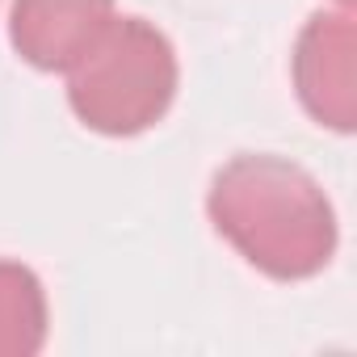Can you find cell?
<instances>
[{"instance_id":"obj_4","label":"cell","mask_w":357,"mask_h":357,"mask_svg":"<svg viewBox=\"0 0 357 357\" xmlns=\"http://www.w3.org/2000/svg\"><path fill=\"white\" fill-rule=\"evenodd\" d=\"M114 0H13L9 43L38 72H68L109 26Z\"/></svg>"},{"instance_id":"obj_1","label":"cell","mask_w":357,"mask_h":357,"mask_svg":"<svg viewBox=\"0 0 357 357\" xmlns=\"http://www.w3.org/2000/svg\"><path fill=\"white\" fill-rule=\"evenodd\" d=\"M215 231L265 278L307 282L336 257L340 227L315 176L282 155L244 151L227 160L206 194Z\"/></svg>"},{"instance_id":"obj_3","label":"cell","mask_w":357,"mask_h":357,"mask_svg":"<svg viewBox=\"0 0 357 357\" xmlns=\"http://www.w3.org/2000/svg\"><path fill=\"white\" fill-rule=\"evenodd\" d=\"M290 76L311 122L349 135L357 126V22L353 9L311 13L298 30Z\"/></svg>"},{"instance_id":"obj_2","label":"cell","mask_w":357,"mask_h":357,"mask_svg":"<svg viewBox=\"0 0 357 357\" xmlns=\"http://www.w3.org/2000/svg\"><path fill=\"white\" fill-rule=\"evenodd\" d=\"M176 84L181 68L168 34L143 17H109L93 47L68 68V105L89 130L130 139L172 109Z\"/></svg>"},{"instance_id":"obj_5","label":"cell","mask_w":357,"mask_h":357,"mask_svg":"<svg viewBox=\"0 0 357 357\" xmlns=\"http://www.w3.org/2000/svg\"><path fill=\"white\" fill-rule=\"evenodd\" d=\"M51 332L43 278L22 261H0V357H34Z\"/></svg>"},{"instance_id":"obj_6","label":"cell","mask_w":357,"mask_h":357,"mask_svg":"<svg viewBox=\"0 0 357 357\" xmlns=\"http://www.w3.org/2000/svg\"><path fill=\"white\" fill-rule=\"evenodd\" d=\"M336 5H344V9H349V5H353V0H336Z\"/></svg>"}]
</instances>
